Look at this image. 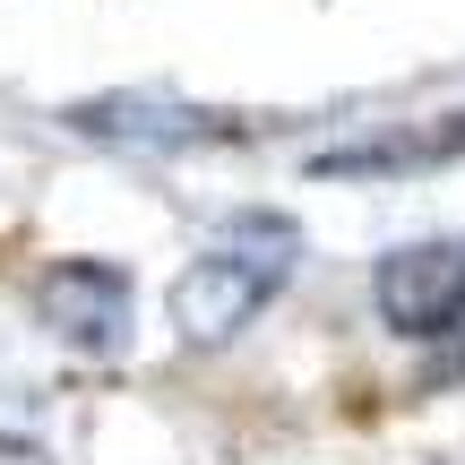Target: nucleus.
Returning <instances> with one entry per match:
<instances>
[{
	"mask_svg": "<svg viewBox=\"0 0 465 465\" xmlns=\"http://www.w3.org/2000/svg\"><path fill=\"white\" fill-rule=\"evenodd\" d=\"M250 232H259V242H216V250H199V259L173 276L164 311H173V328H182V345H232V336L284 293V276H293V232L284 224H250Z\"/></svg>",
	"mask_w": 465,
	"mask_h": 465,
	"instance_id": "obj_1",
	"label": "nucleus"
},
{
	"mask_svg": "<svg viewBox=\"0 0 465 465\" xmlns=\"http://www.w3.org/2000/svg\"><path fill=\"white\" fill-rule=\"evenodd\" d=\"M371 302L397 336L414 345H440V336L465 328V242H405L380 259L371 276Z\"/></svg>",
	"mask_w": 465,
	"mask_h": 465,
	"instance_id": "obj_2",
	"label": "nucleus"
},
{
	"mask_svg": "<svg viewBox=\"0 0 465 465\" xmlns=\"http://www.w3.org/2000/svg\"><path fill=\"white\" fill-rule=\"evenodd\" d=\"M35 319L69 353H113L130 336V276L113 259H61L35 276Z\"/></svg>",
	"mask_w": 465,
	"mask_h": 465,
	"instance_id": "obj_3",
	"label": "nucleus"
},
{
	"mask_svg": "<svg viewBox=\"0 0 465 465\" xmlns=\"http://www.w3.org/2000/svg\"><path fill=\"white\" fill-rule=\"evenodd\" d=\"M69 121L86 138H130V147H207V138H232L216 113H190V104H164V95H95Z\"/></svg>",
	"mask_w": 465,
	"mask_h": 465,
	"instance_id": "obj_4",
	"label": "nucleus"
},
{
	"mask_svg": "<svg viewBox=\"0 0 465 465\" xmlns=\"http://www.w3.org/2000/svg\"><path fill=\"white\" fill-rule=\"evenodd\" d=\"M440 155H465V113H449L431 138H397V147H345V155H319V173H397V164H440Z\"/></svg>",
	"mask_w": 465,
	"mask_h": 465,
	"instance_id": "obj_5",
	"label": "nucleus"
}]
</instances>
